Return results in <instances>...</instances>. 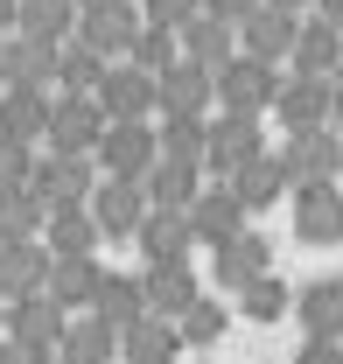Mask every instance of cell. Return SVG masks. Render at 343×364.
<instances>
[{
    "mask_svg": "<svg viewBox=\"0 0 343 364\" xmlns=\"http://www.w3.org/2000/svg\"><path fill=\"white\" fill-rule=\"evenodd\" d=\"M295 316H301L308 336H343V273L295 287Z\"/></svg>",
    "mask_w": 343,
    "mask_h": 364,
    "instance_id": "25",
    "label": "cell"
},
{
    "mask_svg": "<svg viewBox=\"0 0 343 364\" xmlns=\"http://www.w3.org/2000/svg\"><path fill=\"white\" fill-rule=\"evenodd\" d=\"M189 56H196L204 70H224V63H231V28H224V14H189Z\"/></svg>",
    "mask_w": 343,
    "mask_h": 364,
    "instance_id": "35",
    "label": "cell"
},
{
    "mask_svg": "<svg viewBox=\"0 0 343 364\" xmlns=\"http://www.w3.org/2000/svg\"><path fill=\"white\" fill-rule=\"evenodd\" d=\"M189 225H196L204 245H224V238H238V231L253 225V210L238 203V189H231V182H204V189H196V203H189Z\"/></svg>",
    "mask_w": 343,
    "mask_h": 364,
    "instance_id": "11",
    "label": "cell"
},
{
    "mask_svg": "<svg viewBox=\"0 0 343 364\" xmlns=\"http://www.w3.org/2000/svg\"><path fill=\"white\" fill-rule=\"evenodd\" d=\"M259 273H273V238H259L253 225L238 231V238H224V245H211V280H217V294H238V287L259 280Z\"/></svg>",
    "mask_w": 343,
    "mask_h": 364,
    "instance_id": "6",
    "label": "cell"
},
{
    "mask_svg": "<svg viewBox=\"0 0 343 364\" xmlns=\"http://www.w3.org/2000/svg\"><path fill=\"white\" fill-rule=\"evenodd\" d=\"M295 364H343V336H308L295 350Z\"/></svg>",
    "mask_w": 343,
    "mask_h": 364,
    "instance_id": "40",
    "label": "cell"
},
{
    "mask_svg": "<svg viewBox=\"0 0 343 364\" xmlns=\"http://www.w3.org/2000/svg\"><path fill=\"white\" fill-rule=\"evenodd\" d=\"M0 364H28V358H21V343H14V336H0Z\"/></svg>",
    "mask_w": 343,
    "mask_h": 364,
    "instance_id": "43",
    "label": "cell"
},
{
    "mask_svg": "<svg viewBox=\"0 0 343 364\" xmlns=\"http://www.w3.org/2000/svg\"><path fill=\"white\" fill-rule=\"evenodd\" d=\"M280 168H287V182H337V176H343V134H329V127L287 134Z\"/></svg>",
    "mask_w": 343,
    "mask_h": 364,
    "instance_id": "8",
    "label": "cell"
},
{
    "mask_svg": "<svg viewBox=\"0 0 343 364\" xmlns=\"http://www.w3.org/2000/svg\"><path fill=\"white\" fill-rule=\"evenodd\" d=\"M112 127V112L98 105V91H63L56 112H49V147H78V154H98V140Z\"/></svg>",
    "mask_w": 343,
    "mask_h": 364,
    "instance_id": "4",
    "label": "cell"
},
{
    "mask_svg": "<svg viewBox=\"0 0 343 364\" xmlns=\"http://www.w3.org/2000/svg\"><path fill=\"white\" fill-rule=\"evenodd\" d=\"M0 336H7V301H0Z\"/></svg>",
    "mask_w": 343,
    "mask_h": 364,
    "instance_id": "48",
    "label": "cell"
},
{
    "mask_svg": "<svg viewBox=\"0 0 343 364\" xmlns=\"http://www.w3.org/2000/svg\"><path fill=\"white\" fill-rule=\"evenodd\" d=\"M162 161V127H147V119H112L105 140H98V168L105 176H147Z\"/></svg>",
    "mask_w": 343,
    "mask_h": 364,
    "instance_id": "3",
    "label": "cell"
},
{
    "mask_svg": "<svg viewBox=\"0 0 343 364\" xmlns=\"http://www.w3.org/2000/svg\"><path fill=\"white\" fill-rule=\"evenodd\" d=\"M133 245H140V259H182V252L196 245V225H189V210H175V203H147Z\"/></svg>",
    "mask_w": 343,
    "mask_h": 364,
    "instance_id": "15",
    "label": "cell"
},
{
    "mask_svg": "<svg viewBox=\"0 0 343 364\" xmlns=\"http://www.w3.org/2000/svg\"><path fill=\"white\" fill-rule=\"evenodd\" d=\"M43 245H49V252H98V245H105V225L91 218V196H85V203H56V210H49Z\"/></svg>",
    "mask_w": 343,
    "mask_h": 364,
    "instance_id": "21",
    "label": "cell"
},
{
    "mask_svg": "<svg viewBox=\"0 0 343 364\" xmlns=\"http://www.w3.org/2000/svg\"><path fill=\"white\" fill-rule=\"evenodd\" d=\"M238 316L259 322V329H266V322H280V316H295V287H287L280 273H259V280L238 287Z\"/></svg>",
    "mask_w": 343,
    "mask_h": 364,
    "instance_id": "32",
    "label": "cell"
},
{
    "mask_svg": "<svg viewBox=\"0 0 343 364\" xmlns=\"http://www.w3.org/2000/svg\"><path fill=\"white\" fill-rule=\"evenodd\" d=\"M204 7H211V14H224V21H246L259 0H204Z\"/></svg>",
    "mask_w": 343,
    "mask_h": 364,
    "instance_id": "42",
    "label": "cell"
},
{
    "mask_svg": "<svg viewBox=\"0 0 343 364\" xmlns=\"http://www.w3.org/2000/svg\"><path fill=\"white\" fill-rule=\"evenodd\" d=\"M63 329H70V309L56 301V294H21V301H7V336L21 343V358H36V350H63Z\"/></svg>",
    "mask_w": 343,
    "mask_h": 364,
    "instance_id": "1",
    "label": "cell"
},
{
    "mask_svg": "<svg viewBox=\"0 0 343 364\" xmlns=\"http://www.w3.org/2000/svg\"><path fill=\"white\" fill-rule=\"evenodd\" d=\"M98 154H78V147H49L43 161H36V189H43V203H85L91 189H98Z\"/></svg>",
    "mask_w": 343,
    "mask_h": 364,
    "instance_id": "2",
    "label": "cell"
},
{
    "mask_svg": "<svg viewBox=\"0 0 343 364\" xmlns=\"http://www.w3.org/2000/svg\"><path fill=\"white\" fill-rule=\"evenodd\" d=\"M162 154H175V161H204V154H211L204 112H162Z\"/></svg>",
    "mask_w": 343,
    "mask_h": 364,
    "instance_id": "33",
    "label": "cell"
},
{
    "mask_svg": "<svg viewBox=\"0 0 343 364\" xmlns=\"http://www.w3.org/2000/svg\"><path fill=\"white\" fill-rule=\"evenodd\" d=\"M14 182H36V140L0 134V189H14Z\"/></svg>",
    "mask_w": 343,
    "mask_h": 364,
    "instance_id": "39",
    "label": "cell"
},
{
    "mask_svg": "<svg viewBox=\"0 0 343 364\" xmlns=\"http://www.w3.org/2000/svg\"><path fill=\"white\" fill-rule=\"evenodd\" d=\"M98 280H105V267H98V252H56V267H49V294L78 316V309H91V294H98Z\"/></svg>",
    "mask_w": 343,
    "mask_h": 364,
    "instance_id": "23",
    "label": "cell"
},
{
    "mask_svg": "<svg viewBox=\"0 0 343 364\" xmlns=\"http://www.w3.org/2000/svg\"><path fill=\"white\" fill-rule=\"evenodd\" d=\"M49 225V203L36 182H14V189H0V245H14V238H43Z\"/></svg>",
    "mask_w": 343,
    "mask_h": 364,
    "instance_id": "26",
    "label": "cell"
},
{
    "mask_svg": "<svg viewBox=\"0 0 343 364\" xmlns=\"http://www.w3.org/2000/svg\"><path fill=\"white\" fill-rule=\"evenodd\" d=\"M70 14H78V0H21V36H63L70 28Z\"/></svg>",
    "mask_w": 343,
    "mask_h": 364,
    "instance_id": "37",
    "label": "cell"
},
{
    "mask_svg": "<svg viewBox=\"0 0 343 364\" xmlns=\"http://www.w3.org/2000/svg\"><path fill=\"white\" fill-rule=\"evenodd\" d=\"M231 189H238V203L246 210H266V203H280V189H287V168H280V154H253L246 168H231Z\"/></svg>",
    "mask_w": 343,
    "mask_h": 364,
    "instance_id": "30",
    "label": "cell"
},
{
    "mask_svg": "<svg viewBox=\"0 0 343 364\" xmlns=\"http://www.w3.org/2000/svg\"><path fill=\"white\" fill-rule=\"evenodd\" d=\"M140 280H147V309H154V316H182V309L204 294V280H196V267H189V252H182V259H147Z\"/></svg>",
    "mask_w": 343,
    "mask_h": 364,
    "instance_id": "16",
    "label": "cell"
},
{
    "mask_svg": "<svg viewBox=\"0 0 343 364\" xmlns=\"http://www.w3.org/2000/svg\"><path fill=\"white\" fill-rule=\"evenodd\" d=\"M28 364H63V350H36V358H28Z\"/></svg>",
    "mask_w": 343,
    "mask_h": 364,
    "instance_id": "45",
    "label": "cell"
},
{
    "mask_svg": "<svg viewBox=\"0 0 343 364\" xmlns=\"http://www.w3.org/2000/svg\"><path fill=\"white\" fill-rule=\"evenodd\" d=\"M295 70H301V77H337V70H343L337 21H315V28H301V36H295Z\"/></svg>",
    "mask_w": 343,
    "mask_h": 364,
    "instance_id": "31",
    "label": "cell"
},
{
    "mask_svg": "<svg viewBox=\"0 0 343 364\" xmlns=\"http://www.w3.org/2000/svg\"><path fill=\"white\" fill-rule=\"evenodd\" d=\"M329 127L343 134V70H337V105H329Z\"/></svg>",
    "mask_w": 343,
    "mask_h": 364,
    "instance_id": "44",
    "label": "cell"
},
{
    "mask_svg": "<svg viewBox=\"0 0 343 364\" xmlns=\"http://www.w3.org/2000/svg\"><path fill=\"white\" fill-rule=\"evenodd\" d=\"M98 105H105L112 119H147V112L162 105V85H154V70L127 63V70H105V77H98Z\"/></svg>",
    "mask_w": 343,
    "mask_h": 364,
    "instance_id": "17",
    "label": "cell"
},
{
    "mask_svg": "<svg viewBox=\"0 0 343 364\" xmlns=\"http://www.w3.org/2000/svg\"><path fill=\"white\" fill-rule=\"evenodd\" d=\"M49 267H56V252H49L43 238H14V245H0V301L43 294V287H49Z\"/></svg>",
    "mask_w": 343,
    "mask_h": 364,
    "instance_id": "13",
    "label": "cell"
},
{
    "mask_svg": "<svg viewBox=\"0 0 343 364\" xmlns=\"http://www.w3.org/2000/svg\"><path fill=\"white\" fill-rule=\"evenodd\" d=\"M295 36L301 28L287 21V7H273V0L246 14V56H266V63H273V56H295Z\"/></svg>",
    "mask_w": 343,
    "mask_h": 364,
    "instance_id": "29",
    "label": "cell"
},
{
    "mask_svg": "<svg viewBox=\"0 0 343 364\" xmlns=\"http://www.w3.org/2000/svg\"><path fill=\"white\" fill-rule=\"evenodd\" d=\"M14 14H21V7H14V0H0V28H7V21H14Z\"/></svg>",
    "mask_w": 343,
    "mask_h": 364,
    "instance_id": "46",
    "label": "cell"
},
{
    "mask_svg": "<svg viewBox=\"0 0 343 364\" xmlns=\"http://www.w3.org/2000/svg\"><path fill=\"white\" fill-rule=\"evenodd\" d=\"M91 218L105 225V238H133L140 218H147V182H140V176H98V189H91Z\"/></svg>",
    "mask_w": 343,
    "mask_h": 364,
    "instance_id": "9",
    "label": "cell"
},
{
    "mask_svg": "<svg viewBox=\"0 0 343 364\" xmlns=\"http://www.w3.org/2000/svg\"><path fill=\"white\" fill-rule=\"evenodd\" d=\"M337 252H343V245H337ZM337 273H343V267H337Z\"/></svg>",
    "mask_w": 343,
    "mask_h": 364,
    "instance_id": "50",
    "label": "cell"
},
{
    "mask_svg": "<svg viewBox=\"0 0 343 364\" xmlns=\"http://www.w3.org/2000/svg\"><path fill=\"white\" fill-rule=\"evenodd\" d=\"M253 154H266V147H259V112H224V119H211V154H204V168H211L217 182L231 176V168H246Z\"/></svg>",
    "mask_w": 343,
    "mask_h": 364,
    "instance_id": "12",
    "label": "cell"
},
{
    "mask_svg": "<svg viewBox=\"0 0 343 364\" xmlns=\"http://www.w3.org/2000/svg\"><path fill=\"white\" fill-rule=\"evenodd\" d=\"M175 329H182V343H189V350H204V343H217V336L231 329V309H224L217 294H196V301L175 316Z\"/></svg>",
    "mask_w": 343,
    "mask_h": 364,
    "instance_id": "34",
    "label": "cell"
},
{
    "mask_svg": "<svg viewBox=\"0 0 343 364\" xmlns=\"http://www.w3.org/2000/svg\"><path fill=\"white\" fill-rule=\"evenodd\" d=\"M63 364H120V322H105L98 309H78L63 329Z\"/></svg>",
    "mask_w": 343,
    "mask_h": 364,
    "instance_id": "18",
    "label": "cell"
},
{
    "mask_svg": "<svg viewBox=\"0 0 343 364\" xmlns=\"http://www.w3.org/2000/svg\"><path fill=\"white\" fill-rule=\"evenodd\" d=\"M140 182H147V203H175V210H189L196 189H204V161H175V154H162Z\"/></svg>",
    "mask_w": 343,
    "mask_h": 364,
    "instance_id": "27",
    "label": "cell"
},
{
    "mask_svg": "<svg viewBox=\"0 0 343 364\" xmlns=\"http://www.w3.org/2000/svg\"><path fill=\"white\" fill-rule=\"evenodd\" d=\"M217 98H224V112H266L280 98V77H273L266 56H231L217 70Z\"/></svg>",
    "mask_w": 343,
    "mask_h": 364,
    "instance_id": "7",
    "label": "cell"
},
{
    "mask_svg": "<svg viewBox=\"0 0 343 364\" xmlns=\"http://www.w3.org/2000/svg\"><path fill=\"white\" fill-rule=\"evenodd\" d=\"M329 105H337V85L329 77H280V98H273V119L287 134H308V127H329Z\"/></svg>",
    "mask_w": 343,
    "mask_h": 364,
    "instance_id": "10",
    "label": "cell"
},
{
    "mask_svg": "<svg viewBox=\"0 0 343 364\" xmlns=\"http://www.w3.org/2000/svg\"><path fill=\"white\" fill-rule=\"evenodd\" d=\"M295 238L343 245V182H295Z\"/></svg>",
    "mask_w": 343,
    "mask_h": 364,
    "instance_id": "5",
    "label": "cell"
},
{
    "mask_svg": "<svg viewBox=\"0 0 343 364\" xmlns=\"http://www.w3.org/2000/svg\"><path fill=\"white\" fill-rule=\"evenodd\" d=\"M127 56H133V63H140V70H154V77H162V70H169V63H175L169 21H154V28H140V36H133V43H127Z\"/></svg>",
    "mask_w": 343,
    "mask_h": 364,
    "instance_id": "38",
    "label": "cell"
},
{
    "mask_svg": "<svg viewBox=\"0 0 343 364\" xmlns=\"http://www.w3.org/2000/svg\"><path fill=\"white\" fill-rule=\"evenodd\" d=\"M49 112H56L49 91H28V85L0 91V134H14V140H49Z\"/></svg>",
    "mask_w": 343,
    "mask_h": 364,
    "instance_id": "22",
    "label": "cell"
},
{
    "mask_svg": "<svg viewBox=\"0 0 343 364\" xmlns=\"http://www.w3.org/2000/svg\"><path fill=\"white\" fill-rule=\"evenodd\" d=\"M56 77H63L70 91H98V77H105V49L85 43V36H78V43H63V56H56Z\"/></svg>",
    "mask_w": 343,
    "mask_h": 364,
    "instance_id": "36",
    "label": "cell"
},
{
    "mask_svg": "<svg viewBox=\"0 0 343 364\" xmlns=\"http://www.w3.org/2000/svg\"><path fill=\"white\" fill-rule=\"evenodd\" d=\"M56 56H63V49L49 43V36H21V43L0 49V77H7V85H28V91H49Z\"/></svg>",
    "mask_w": 343,
    "mask_h": 364,
    "instance_id": "20",
    "label": "cell"
},
{
    "mask_svg": "<svg viewBox=\"0 0 343 364\" xmlns=\"http://www.w3.org/2000/svg\"><path fill=\"white\" fill-rule=\"evenodd\" d=\"M78 36H85V43H98L105 56H120V49L140 36V21H133L127 0H91V7H85V28H78Z\"/></svg>",
    "mask_w": 343,
    "mask_h": 364,
    "instance_id": "28",
    "label": "cell"
},
{
    "mask_svg": "<svg viewBox=\"0 0 343 364\" xmlns=\"http://www.w3.org/2000/svg\"><path fill=\"white\" fill-rule=\"evenodd\" d=\"M273 7H287V14H295V7H308V0H273Z\"/></svg>",
    "mask_w": 343,
    "mask_h": 364,
    "instance_id": "47",
    "label": "cell"
},
{
    "mask_svg": "<svg viewBox=\"0 0 343 364\" xmlns=\"http://www.w3.org/2000/svg\"><path fill=\"white\" fill-rule=\"evenodd\" d=\"M182 350H189V343H182L175 316H154V309L120 329V364H175Z\"/></svg>",
    "mask_w": 343,
    "mask_h": 364,
    "instance_id": "14",
    "label": "cell"
},
{
    "mask_svg": "<svg viewBox=\"0 0 343 364\" xmlns=\"http://www.w3.org/2000/svg\"><path fill=\"white\" fill-rule=\"evenodd\" d=\"M147 14H154V21H189L196 0H147Z\"/></svg>",
    "mask_w": 343,
    "mask_h": 364,
    "instance_id": "41",
    "label": "cell"
},
{
    "mask_svg": "<svg viewBox=\"0 0 343 364\" xmlns=\"http://www.w3.org/2000/svg\"><path fill=\"white\" fill-rule=\"evenodd\" d=\"M91 309H98L105 322H120V329H127V322L147 316V280H140L133 267H105L98 294H91Z\"/></svg>",
    "mask_w": 343,
    "mask_h": 364,
    "instance_id": "24",
    "label": "cell"
},
{
    "mask_svg": "<svg viewBox=\"0 0 343 364\" xmlns=\"http://www.w3.org/2000/svg\"><path fill=\"white\" fill-rule=\"evenodd\" d=\"M0 91H7V77H0Z\"/></svg>",
    "mask_w": 343,
    "mask_h": 364,
    "instance_id": "49",
    "label": "cell"
},
{
    "mask_svg": "<svg viewBox=\"0 0 343 364\" xmlns=\"http://www.w3.org/2000/svg\"><path fill=\"white\" fill-rule=\"evenodd\" d=\"M154 85H162V112H211V98H217V70H204L196 56H182V63H169Z\"/></svg>",
    "mask_w": 343,
    "mask_h": 364,
    "instance_id": "19",
    "label": "cell"
}]
</instances>
